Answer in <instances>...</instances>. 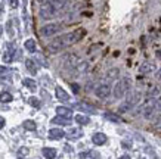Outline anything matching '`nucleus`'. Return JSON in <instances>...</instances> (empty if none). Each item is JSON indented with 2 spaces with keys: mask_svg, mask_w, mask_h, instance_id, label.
Wrapping results in <instances>:
<instances>
[{
  "mask_svg": "<svg viewBox=\"0 0 161 159\" xmlns=\"http://www.w3.org/2000/svg\"><path fill=\"white\" fill-rule=\"evenodd\" d=\"M84 35H86V29L78 28V29H75V31H71V33L64 34V35H61V37H56V39L52 40V41L47 44V52L49 53H59L65 47H68V46H73V44L78 43Z\"/></svg>",
  "mask_w": 161,
  "mask_h": 159,
  "instance_id": "obj_1",
  "label": "nucleus"
},
{
  "mask_svg": "<svg viewBox=\"0 0 161 159\" xmlns=\"http://www.w3.org/2000/svg\"><path fill=\"white\" fill-rule=\"evenodd\" d=\"M68 0H49L47 3H44L40 9V18L42 19H52L56 15H59L62 10L68 8Z\"/></svg>",
  "mask_w": 161,
  "mask_h": 159,
  "instance_id": "obj_2",
  "label": "nucleus"
},
{
  "mask_svg": "<svg viewBox=\"0 0 161 159\" xmlns=\"http://www.w3.org/2000/svg\"><path fill=\"white\" fill-rule=\"evenodd\" d=\"M139 100H141V93L137 92V90H132V92H129V94H127V97H126V102L120 106L118 111L120 112L130 111L132 108H135V106L139 103Z\"/></svg>",
  "mask_w": 161,
  "mask_h": 159,
  "instance_id": "obj_3",
  "label": "nucleus"
},
{
  "mask_svg": "<svg viewBox=\"0 0 161 159\" xmlns=\"http://www.w3.org/2000/svg\"><path fill=\"white\" fill-rule=\"evenodd\" d=\"M157 108H158V105H157V97H148L147 100H145V103L142 105V109H141L143 118L151 119L152 116H154V114H155Z\"/></svg>",
  "mask_w": 161,
  "mask_h": 159,
  "instance_id": "obj_4",
  "label": "nucleus"
},
{
  "mask_svg": "<svg viewBox=\"0 0 161 159\" xmlns=\"http://www.w3.org/2000/svg\"><path fill=\"white\" fill-rule=\"evenodd\" d=\"M129 90H130V78L126 77L115 84L114 90H112V92H114V97H115V99H121Z\"/></svg>",
  "mask_w": 161,
  "mask_h": 159,
  "instance_id": "obj_5",
  "label": "nucleus"
},
{
  "mask_svg": "<svg viewBox=\"0 0 161 159\" xmlns=\"http://www.w3.org/2000/svg\"><path fill=\"white\" fill-rule=\"evenodd\" d=\"M62 28H64L62 24H59V22H50V24H46L40 28V34H42L43 37H52L55 34L61 33Z\"/></svg>",
  "mask_w": 161,
  "mask_h": 159,
  "instance_id": "obj_6",
  "label": "nucleus"
},
{
  "mask_svg": "<svg viewBox=\"0 0 161 159\" xmlns=\"http://www.w3.org/2000/svg\"><path fill=\"white\" fill-rule=\"evenodd\" d=\"M111 86H109V82H103V84H99L96 87V90H95V94L99 97V99H107L109 94H111Z\"/></svg>",
  "mask_w": 161,
  "mask_h": 159,
  "instance_id": "obj_7",
  "label": "nucleus"
},
{
  "mask_svg": "<svg viewBox=\"0 0 161 159\" xmlns=\"http://www.w3.org/2000/svg\"><path fill=\"white\" fill-rule=\"evenodd\" d=\"M14 52H15V47L12 43H8V47H6L5 53H3V61L6 63H9L14 61Z\"/></svg>",
  "mask_w": 161,
  "mask_h": 159,
  "instance_id": "obj_8",
  "label": "nucleus"
},
{
  "mask_svg": "<svg viewBox=\"0 0 161 159\" xmlns=\"http://www.w3.org/2000/svg\"><path fill=\"white\" fill-rule=\"evenodd\" d=\"M77 55H74V53H68V55H65L64 56V65L68 68H73L75 66V63H77Z\"/></svg>",
  "mask_w": 161,
  "mask_h": 159,
  "instance_id": "obj_9",
  "label": "nucleus"
},
{
  "mask_svg": "<svg viewBox=\"0 0 161 159\" xmlns=\"http://www.w3.org/2000/svg\"><path fill=\"white\" fill-rule=\"evenodd\" d=\"M107 140H108V137H107V134H103V133H95L93 137H92V141L96 146L105 145V143H107Z\"/></svg>",
  "mask_w": 161,
  "mask_h": 159,
  "instance_id": "obj_10",
  "label": "nucleus"
},
{
  "mask_svg": "<svg viewBox=\"0 0 161 159\" xmlns=\"http://www.w3.org/2000/svg\"><path fill=\"white\" fill-rule=\"evenodd\" d=\"M65 131L61 130V128H52L49 130V139L50 140H61L62 137H65Z\"/></svg>",
  "mask_w": 161,
  "mask_h": 159,
  "instance_id": "obj_11",
  "label": "nucleus"
},
{
  "mask_svg": "<svg viewBox=\"0 0 161 159\" xmlns=\"http://www.w3.org/2000/svg\"><path fill=\"white\" fill-rule=\"evenodd\" d=\"M55 94H56V97H58L61 102H68L69 100V94L64 90L62 87H59V86L56 87V88H55Z\"/></svg>",
  "mask_w": 161,
  "mask_h": 159,
  "instance_id": "obj_12",
  "label": "nucleus"
},
{
  "mask_svg": "<svg viewBox=\"0 0 161 159\" xmlns=\"http://www.w3.org/2000/svg\"><path fill=\"white\" fill-rule=\"evenodd\" d=\"M75 108H77V109H80V111L86 112V114H96V109H95L93 106L87 105V103H83V102H78V103H75Z\"/></svg>",
  "mask_w": 161,
  "mask_h": 159,
  "instance_id": "obj_13",
  "label": "nucleus"
},
{
  "mask_svg": "<svg viewBox=\"0 0 161 159\" xmlns=\"http://www.w3.org/2000/svg\"><path fill=\"white\" fill-rule=\"evenodd\" d=\"M56 114L64 116V118H71L73 116V111L69 108H65V106H58L56 108Z\"/></svg>",
  "mask_w": 161,
  "mask_h": 159,
  "instance_id": "obj_14",
  "label": "nucleus"
},
{
  "mask_svg": "<svg viewBox=\"0 0 161 159\" xmlns=\"http://www.w3.org/2000/svg\"><path fill=\"white\" fill-rule=\"evenodd\" d=\"M101 155L96 152V150H87V152H81L80 153V158L81 159H99Z\"/></svg>",
  "mask_w": 161,
  "mask_h": 159,
  "instance_id": "obj_15",
  "label": "nucleus"
},
{
  "mask_svg": "<svg viewBox=\"0 0 161 159\" xmlns=\"http://www.w3.org/2000/svg\"><path fill=\"white\" fill-rule=\"evenodd\" d=\"M42 153H43V156L46 159H55L56 158V149H53V147H43Z\"/></svg>",
  "mask_w": 161,
  "mask_h": 159,
  "instance_id": "obj_16",
  "label": "nucleus"
},
{
  "mask_svg": "<svg viewBox=\"0 0 161 159\" xmlns=\"http://www.w3.org/2000/svg\"><path fill=\"white\" fill-rule=\"evenodd\" d=\"M118 74H120V71H118V68H111V69H108V72H107V81H114V80H117L118 77Z\"/></svg>",
  "mask_w": 161,
  "mask_h": 159,
  "instance_id": "obj_17",
  "label": "nucleus"
},
{
  "mask_svg": "<svg viewBox=\"0 0 161 159\" xmlns=\"http://www.w3.org/2000/svg\"><path fill=\"white\" fill-rule=\"evenodd\" d=\"M25 68L28 69L30 74H37V65L34 63V61L33 59H25Z\"/></svg>",
  "mask_w": 161,
  "mask_h": 159,
  "instance_id": "obj_18",
  "label": "nucleus"
},
{
  "mask_svg": "<svg viewBox=\"0 0 161 159\" xmlns=\"http://www.w3.org/2000/svg\"><path fill=\"white\" fill-rule=\"evenodd\" d=\"M52 122H53V124H58V125H69V124H71L69 118H64V116H61V115L55 116L53 119H52Z\"/></svg>",
  "mask_w": 161,
  "mask_h": 159,
  "instance_id": "obj_19",
  "label": "nucleus"
},
{
  "mask_svg": "<svg viewBox=\"0 0 161 159\" xmlns=\"http://www.w3.org/2000/svg\"><path fill=\"white\" fill-rule=\"evenodd\" d=\"M154 68H155V65H154L152 62H145V63H142V66H141V72H143V74L152 72V71H154Z\"/></svg>",
  "mask_w": 161,
  "mask_h": 159,
  "instance_id": "obj_20",
  "label": "nucleus"
},
{
  "mask_svg": "<svg viewBox=\"0 0 161 159\" xmlns=\"http://www.w3.org/2000/svg\"><path fill=\"white\" fill-rule=\"evenodd\" d=\"M22 84H24L25 87H28L30 90H33V92L37 88V82H36L34 80H31V78H24V80H22Z\"/></svg>",
  "mask_w": 161,
  "mask_h": 159,
  "instance_id": "obj_21",
  "label": "nucleus"
},
{
  "mask_svg": "<svg viewBox=\"0 0 161 159\" xmlns=\"http://www.w3.org/2000/svg\"><path fill=\"white\" fill-rule=\"evenodd\" d=\"M75 122L80 125H87L90 122V118L87 115H75Z\"/></svg>",
  "mask_w": 161,
  "mask_h": 159,
  "instance_id": "obj_22",
  "label": "nucleus"
},
{
  "mask_svg": "<svg viewBox=\"0 0 161 159\" xmlns=\"http://www.w3.org/2000/svg\"><path fill=\"white\" fill-rule=\"evenodd\" d=\"M12 99H14V96L9 92H0V102L2 103H9V102H12Z\"/></svg>",
  "mask_w": 161,
  "mask_h": 159,
  "instance_id": "obj_23",
  "label": "nucleus"
},
{
  "mask_svg": "<svg viewBox=\"0 0 161 159\" xmlns=\"http://www.w3.org/2000/svg\"><path fill=\"white\" fill-rule=\"evenodd\" d=\"M81 134H83V133L78 130V128H71V130L67 133V135H68L71 140H75V139H78V137H81Z\"/></svg>",
  "mask_w": 161,
  "mask_h": 159,
  "instance_id": "obj_24",
  "label": "nucleus"
},
{
  "mask_svg": "<svg viewBox=\"0 0 161 159\" xmlns=\"http://www.w3.org/2000/svg\"><path fill=\"white\" fill-rule=\"evenodd\" d=\"M24 128L28 131H34L37 128V125H36V122L33 119H27V121H24Z\"/></svg>",
  "mask_w": 161,
  "mask_h": 159,
  "instance_id": "obj_25",
  "label": "nucleus"
},
{
  "mask_svg": "<svg viewBox=\"0 0 161 159\" xmlns=\"http://www.w3.org/2000/svg\"><path fill=\"white\" fill-rule=\"evenodd\" d=\"M25 49L28 50V52H36V41L33 39H30V40H27L25 41Z\"/></svg>",
  "mask_w": 161,
  "mask_h": 159,
  "instance_id": "obj_26",
  "label": "nucleus"
},
{
  "mask_svg": "<svg viewBox=\"0 0 161 159\" xmlns=\"http://www.w3.org/2000/svg\"><path fill=\"white\" fill-rule=\"evenodd\" d=\"M28 103L33 106V108H37V109H40V108H42V102H40L37 97H30Z\"/></svg>",
  "mask_w": 161,
  "mask_h": 159,
  "instance_id": "obj_27",
  "label": "nucleus"
},
{
  "mask_svg": "<svg viewBox=\"0 0 161 159\" xmlns=\"http://www.w3.org/2000/svg\"><path fill=\"white\" fill-rule=\"evenodd\" d=\"M105 118L109 119V121H112V122H120V121H121L120 116H117L115 114H111V112H107V114H105Z\"/></svg>",
  "mask_w": 161,
  "mask_h": 159,
  "instance_id": "obj_28",
  "label": "nucleus"
},
{
  "mask_svg": "<svg viewBox=\"0 0 161 159\" xmlns=\"http://www.w3.org/2000/svg\"><path fill=\"white\" fill-rule=\"evenodd\" d=\"M87 63L86 62H83V63H80V65H78V71H80V72H86V71H87Z\"/></svg>",
  "mask_w": 161,
  "mask_h": 159,
  "instance_id": "obj_29",
  "label": "nucleus"
},
{
  "mask_svg": "<svg viewBox=\"0 0 161 159\" xmlns=\"http://www.w3.org/2000/svg\"><path fill=\"white\" fill-rule=\"evenodd\" d=\"M19 155H28V147H21Z\"/></svg>",
  "mask_w": 161,
  "mask_h": 159,
  "instance_id": "obj_30",
  "label": "nucleus"
},
{
  "mask_svg": "<svg viewBox=\"0 0 161 159\" xmlns=\"http://www.w3.org/2000/svg\"><path fill=\"white\" fill-rule=\"evenodd\" d=\"M9 3H10L12 8H18V5H19V3H18V0H9Z\"/></svg>",
  "mask_w": 161,
  "mask_h": 159,
  "instance_id": "obj_31",
  "label": "nucleus"
},
{
  "mask_svg": "<svg viewBox=\"0 0 161 159\" xmlns=\"http://www.w3.org/2000/svg\"><path fill=\"white\" fill-rule=\"evenodd\" d=\"M5 124H6V121H5V118L3 116H0V130L5 127Z\"/></svg>",
  "mask_w": 161,
  "mask_h": 159,
  "instance_id": "obj_32",
  "label": "nucleus"
},
{
  "mask_svg": "<svg viewBox=\"0 0 161 159\" xmlns=\"http://www.w3.org/2000/svg\"><path fill=\"white\" fill-rule=\"evenodd\" d=\"M71 87H73L74 93H78V90H80V87H78V84H71Z\"/></svg>",
  "mask_w": 161,
  "mask_h": 159,
  "instance_id": "obj_33",
  "label": "nucleus"
},
{
  "mask_svg": "<svg viewBox=\"0 0 161 159\" xmlns=\"http://www.w3.org/2000/svg\"><path fill=\"white\" fill-rule=\"evenodd\" d=\"M157 56H158V58H161V50H157Z\"/></svg>",
  "mask_w": 161,
  "mask_h": 159,
  "instance_id": "obj_34",
  "label": "nucleus"
},
{
  "mask_svg": "<svg viewBox=\"0 0 161 159\" xmlns=\"http://www.w3.org/2000/svg\"><path fill=\"white\" fill-rule=\"evenodd\" d=\"M157 78H161V71L160 72H157Z\"/></svg>",
  "mask_w": 161,
  "mask_h": 159,
  "instance_id": "obj_35",
  "label": "nucleus"
},
{
  "mask_svg": "<svg viewBox=\"0 0 161 159\" xmlns=\"http://www.w3.org/2000/svg\"><path fill=\"white\" fill-rule=\"evenodd\" d=\"M0 34H2V27H0Z\"/></svg>",
  "mask_w": 161,
  "mask_h": 159,
  "instance_id": "obj_36",
  "label": "nucleus"
},
{
  "mask_svg": "<svg viewBox=\"0 0 161 159\" xmlns=\"http://www.w3.org/2000/svg\"><path fill=\"white\" fill-rule=\"evenodd\" d=\"M18 159H22V158H18Z\"/></svg>",
  "mask_w": 161,
  "mask_h": 159,
  "instance_id": "obj_37",
  "label": "nucleus"
}]
</instances>
